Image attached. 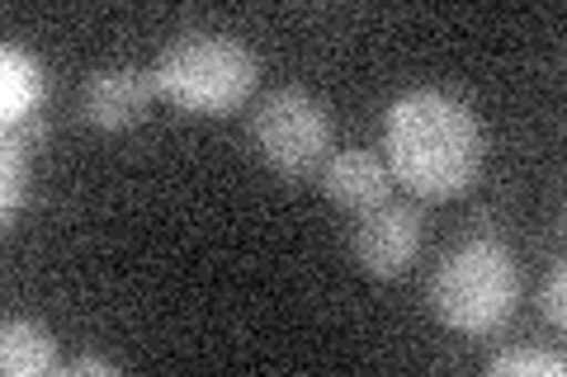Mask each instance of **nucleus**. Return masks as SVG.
<instances>
[{
  "mask_svg": "<svg viewBox=\"0 0 567 377\" xmlns=\"http://www.w3.org/2000/svg\"><path fill=\"white\" fill-rule=\"evenodd\" d=\"M388 170L416 199H458L483 170V123L445 90H406L383 118Z\"/></svg>",
  "mask_w": 567,
  "mask_h": 377,
  "instance_id": "f257e3e1",
  "label": "nucleus"
},
{
  "mask_svg": "<svg viewBox=\"0 0 567 377\" xmlns=\"http://www.w3.org/2000/svg\"><path fill=\"white\" fill-rule=\"evenodd\" d=\"M156 95L185 114H237L260 81L256 52L227 33H185L152 66Z\"/></svg>",
  "mask_w": 567,
  "mask_h": 377,
  "instance_id": "f03ea898",
  "label": "nucleus"
},
{
  "mask_svg": "<svg viewBox=\"0 0 567 377\" xmlns=\"http://www.w3.org/2000/svg\"><path fill=\"white\" fill-rule=\"evenodd\" d=\"M431 307L450 331H502L520 307V264L511 255V245L477 237L450 250L431 279Z\"/></svg>",
  "mask_w": 567,
  "mask_h": 377,
  "instance_id": "7ed1b4c3",
  "label": "nucleus"
},
{
  "mask_svg": "<svg viewBox=\"0 0 567 377\" xmlns=\"http://www.w3.org/2000/svg\"><path fill=\"white\" fill-rule=\"evenodd\" d=\"M251 142L260 160L279 175H312L327 166L331 151V109L312 90L284 85L275 95L260 100V109L251 114Z\"/></svg>",
  "mask_w": 567,
  "mask_h": 377,
  "instance_id": "20e7f679",
  "label": "nucleus"
},
{
  "mask_svg": "<svg viewBox=\"0 0 567 377\" xmlns=\"http://www.w3.org/2000/svg\"><path fill=\"white\" fill-rule=\"evenodd\" d=\"M354 260H360L364 274L374 279H398L412 269L416 250H421V212L412 203H379L360 212V227H354Z\"/></svg>",
  "mask_w": 567,
  "mask_h": 377,
  "instance_id": "39448f33",
  "label": "nucleus"
},
{
  "mask_svg": "<svg viewBox=\"0 0 567 377\" xmlns=\"http://www.w3.org/2000/svg\"><path fill=\"white\" fill-rule=\"evenodd\" d=\"M152 100H156V81H152V71H137V66L95 71V76H85V85H81V114H85V123H95L100 133L137 128V123L147 118Z\"/></svg>",
  "mask_w": 567,
  "mask_h": 377,
  "instance_id": "423d86ee",
  "label": "nucleus"
},
{
  "mask_svg": "<svg viewBox=\"0 0 567 377\" xmlns=\"http://www.w3.org/2000/svg\"><path fill=\"white\" fill-rule=\"evenodd\" d=\"M322 189L331 203H341L346 212H369L393 199V170L374 151H336L322 166Z\"/></svg>",
  "mask_w": 567,
  "mask_h": 377,
  "instance_id": "0eeeda50",
  "label": "nucleus"
},
{
  "mask_svg": "<svg viewBox=\"0 0 567 377\" xmlns=\"http://www.w3.org/2000/svg\"><path fill=\"white\" fill-rule=\"evenodd\" d=\"M48 104V71L29 48L6 43L0 48V118L6 128L33 118Z\"/></svg>",
  "mask_w": 567,
  "mask_h": 377,
  "instance_id": "6e6552de",
  "label": "nucleus"
},
{
  "mask_svg": "<svg viewBox=\"0 0 567 377\" xmlns=\"http://www.w3.org/2000/svg\"><path fill=\"white\" fill-rule=\"evenodd\" d=\"M0 368L10 377H48L58 373V339L43 321H10L0 331Z\"/></svg>",
  "mask_w": 567,
  "mask_h": 377,
  "instance_id": "1a4fd4ad",
  "label": "nucleus"
},
{
  "mask_svg": "<svg viewBox=\"0 0 567 377\" xmlns=\"http://www.w3.org/2000/svg\"><path fill=\"white\" fill-rule=\"evenodd\" d=\"M0 170H6L0 208H6V222H10L14 208H24V199H29V147H24V142L6 137V147H0Z\"/></svg>",
  "mask_w": 567,
  "mask_h": 377,
  "instance_id": "9d476101",
  "label": "nucleus"
},
{
  "mask_svg": "<svg viewBox=\"0 0 567 377\" xmlns=\"http://www.w3.org/2000/svg\"><path fill=\"white\" fill-rule=\"evenodd\" d=\"M563 354H544V349H506V354H496L487 373L496 377H520V373H539V377H563Z\"/></svg>",
  "mask_w": 567,
  "mask_h": 377,
  "instance_id": "9b49d317",
  "label": "nucleus"
},
{
  "mask_svg": "<svg viewBox=\"0 0 567 377\" xmlns=\"http://www.w3.org/2000/svg\"><path fill=\"white\" fill-rule=\"evenodd\" d=\"M539 312L554 321V326H563L567 321V274L563 269H554V279L544 283V293H539Z\"/></svg>",
  "mask_w": 567,
  "mask_h": 377,
  "instance_id": "f8f14e48",
  "label": "nucleus"
},
{
  "mask_svg": "<svg viewBox=\"0 0 567 377\" xmlns=\"http://www.w3.org/2000/svg\"><path fill=\"white\" fill-rule=\"evenodd\" d=\"M62 377H85V373H118V364H110V358H100V354H81V358H71V364L58 368Z\"/></svg>",
  "mask_w": 567,
  "mask_h": 377,
  "instance_id": "ddd939ff",
  "label": "nucleus"
},
{
  "mask_svg": "<svg viewBox=\"0 0 567 377\" xmlns=\"http://www.w3.org/2000/svg\"><path fill=\"white\" fill-rule=\"evenodd\" d=\"M14 142H24V147L33 151V147H39V142H48V123L39 118V114H33V118H24V123H14V128H6Z\"/></svg>",
  "mask_w": 567,
  "mask_h": 377,
  "instance_id": "4468645a",
  "label": "nucleus"
}]
</instances>
